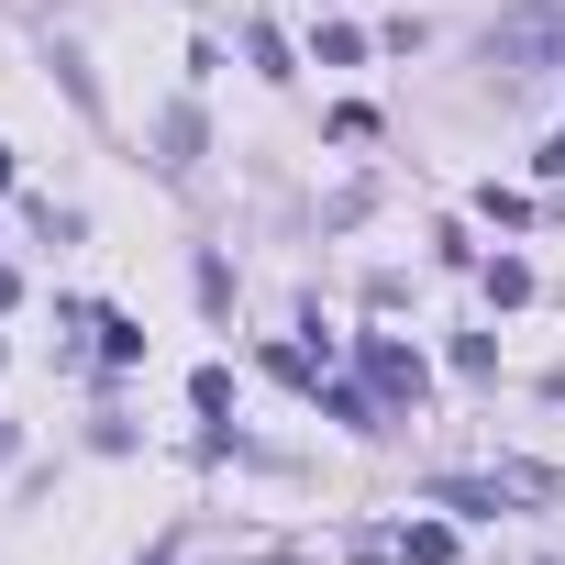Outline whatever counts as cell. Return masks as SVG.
I'll use <instances>...</instances> for the list:
<instances>
[{
  "label": "cell",
  "instance_id": "2",
  "mask_svg": "<svg viewBox=\"0 0 565 565\" xmlns=\"http://www.w3.org/2000/svg\"><path fill=\"white\" fill-rule=\"evenodd\" d=\"M433 499H444V510H499V499H565V477L499 466V477H433Z\"/></svg>",
  "mask_w": 565,
  "mask_h": 565
},
{
  "label": "cell",
  "instance_id": "8",
  "mask_svg": "<svg viewBox=\"0 0 565 565\" xmlns=\"http://www.w3.org/2000/svg\"><path fill=\"white\" fill-rule=\"evenodd\" d=\"M266 377H289V388H322V355H311V344H266Z\"/></svg>",
  "mask_w": 565,
  "mask_h": 565
},
{
  "label": "cell",
  "instance_id": "9",
  "mask_svg": "<svg viewBox=\"0 0 565 565\" xmlns=\"http://www.w3.org/2000/svg\"><path fill=\"white\" fill-rule=\"evenodd\" d=\"M488 300H499V311H521V300H532V266H521V255H499V266H488Z\"/></svg>",
  "mask_w": 565,
  "mask_h": 565
},
{
  "label": "cell",
  "instance_id": "3",
  "mask_svg": "<svg viewBox=\"0 0 565 565\" xmlns=\"http://www.w3.org/2000/svg\"><path fill=\"white\" fill-rule=\"evenodd\" d=\"M366 388H377L388 411H422V399H433V366H422L399 333H366Z\"/></svg>",
  "mask_w": 565,
  "mask_h": 565
},
{
  "label": "cell",
  "instance_id": "6",
  "mask_svg": "<svg viewBox=\"0 0 565 565\" xmlns=\"http://www.w3.org/2000/svg\"><path fill=\"white\" fill-rule=\"evenodd\" d=\"M322 411H333V422H344V433H388V422H377V399H366V388H333V377H322Z\"/></svg>",
  "mask_w": 565,
  "mask_h": 565
},
{
  "label": "cell",
  "instance_id": "7",
  "mask_svg": "<svg viewBox=\"0 0 565 565\" xmlns=\"http://www.w3.org/2000/svg\"><path fill=\"white\" fill-rule=\"evenodd\" d=\"M399 565H455V532H444V521H411V532H399Z\"/></svg>",
  "mask_w": 565,
  "mask_h": 565
},
{
  "label": "cell",
  "instance_id": "1",
  "mask_svg": "<svg viewBox=\"0 0 565 565\" xmlns=\"http://www.w3.org/2000/svg\"><path fill=\"white\" fill-rule=\"evenodd\" d=\"M488 67L510 78H565V0H521V12L488 23Z\"/></svg>",
  "mask_w": 565,
  "mask_h": 565
},
{
  "label": "cell",
  "instance_id": "13",
  "mask_svg": "<svg viewBox=\"0 0 565 565\" xmlns=\"http://www.w3.org/2000/svg\"><path fill=\"white\" fill-rule=\"evenodd\" d=\"M12 300H23V277H12V266H0V311H12Z\"/></svg>",
  "mask_w": 565,
  "mask_h": 565
},
{
  "label": "cell",
  "instance_id": "5",
  "mask_svg": "<svg viewBox=\"0 0 565 565\" xmlns=\"http://www.w3.org/2000/svg\"><path fill=\"white\" fill-rule=\"evenodd\" d=\"M89 333H100V366H134L145 355V322L134 311H89Z\"/></svg>",
  "mask_w": 565,
  "mask_h": 565
},
{
  "label": "cell",
  "instance_id": "15",
  "mask_svg": "<svg viewBox=\"0 0 565 565\" xmlns=\"http://www.w3.org/2000/svg\"><path fill=\"white\" fill-rule=\"evenodd\" d=\"M0 455H12V422H0Z\"/></svg>",
  "mask_w": 565,
  "mask_h": 565
},
{
  "label": "cell",
  "instance_id": "11",
  "mask_svg": "<svg viewBox=\"0 0 565 565\" xmlns=\"http://www.w3.org/2000/svg\"><path fill=\"white\" fill-rule=\"evenodd\" d=\"M477 211H488L499 233H521V222H532V200H521V189H477Z\"/></svg>",
  "mask_w": 565,
  "mask_h": 565
},
{
  "label": "cell",
  "instance_id": "10",
  "mask_svg": "<svg viewBox=\"0 0 565 565\" xmlns=\"http://www.w3.org/2000/svg\"><path fill=\"white\" fill-rule=\"evenodd\" d=\"M244 45H255V67H266V78H300V67H289V34H277V23H255Z\"/></svg>",
  "mask_w": 565,
  "mask_h": 565
},
{
  "label": "cell",
  "instance_id": "12",
  "mask_svg": "<svg viewBox=\"0 0 565 565\" xmlns=\"http://www.w3.org/2000/svg\"><path fill=\"white\" fill-rule=\"evenodd\" d=\"M543 178H554V189H565V134H554V145H543Z\"/></svg>",
  "mask_w": 565,
  "mask_h": 565
},
{
  "label": "cell",
  "instance_id": "4",
  "mask_svg": "<svg viewBox=\"0 0 565 565\" xmlns=\"http://www.w3.org/2000/svg\"><path fill=\"white\" fill-rule=\"evenodd\" d=\"M156 167H167V178H200V111H189V100L156 122Z\"/></svg>",
  "mask_w": 565,
  "mask_h": 565
},
{
  "label": "cell",
  "instance_id": "14",
  "mask_svg": "<svg viewBox=\"0 0 565 565\" xmlns=\"http://www.w3.org/2000/svg\"><path fill=\"white\" fill-rule=\"evenodd\" d=\"M0 189H12V145H0Z\"/></svg>",
  "mask_w": 565,
  "mask_h": 565
}]
</instances>
